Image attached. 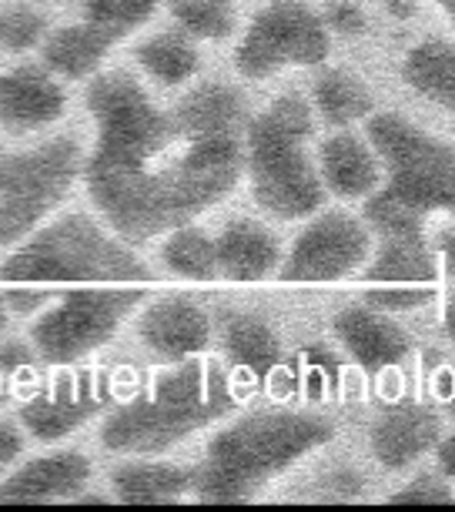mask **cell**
<instances>
[{
  "label": "cell",
  "instance_id": "obj_3",
  "mask_svg": "<svg viewBox=\"0 0 455 512\" xmlns=\"http://www.w3.org/2000/svg\"><path fill=\"white\" fill-rule=\"evenodd\" d=\"M335 425L308 412H258L208 442V456L195 472L198 499L238 502L282 476L308 452L325 446Z\"/></svg>",
  "mask_w": 455,
  "mask_h": 512
},
{
  "label": "cell",
  "instance_id": "obj_15",
  "mask_svg": "<svg viewBox=\"0 0 455 512\" xmlns=\"http://www.w3.org/2000/svg\"><path fill=\"white\" fill-rule=\"evenodd\" d=\"M335 335L365 372L392 369L412 349V338L402 332V325H395L392 318L369 305L342 308L335 315Z\"/></svg>",
  "mask_w": 455,
  "mask_h": 512
},
{
  "label": "cell",
  "instance_id": "obj_38",
  "mask_svg": "<svg viewBox=\"0 0 455 512\" xmlns=\"http://www.w3.org/2000/svg\"><path fill=\"white\" fill-rule=\"evenodd\" d=\"M385 7H389L395 17H412L415 14L412 0H385Z\"/></svg>",
  "mask_w": 455,
  "mask_h": 512
},
{
  "label": "cell",
  "instance_id": "obj_8",
  "mask_svg": "<svg viewBox=\"0 0 455 512\" xmlns=\"http://www.w3.org/2000/svg\"><path fill=\"white\" fill-rule=\"evenodd\" d=\"M81 171V148L54 138L34 151L0 158V245H17L57 208Z\"/></svg>",
  "mask_w": 455,
  "mask_h": 512
},
{
  "label": "cell",
  "instance_id": "obj_27",
  "mask_svg": "<svg viewBox=\"0 0 455 512\" xmlns=\"http://www.w3.org/2000/svg\"><path fill=\"white\" fill-rule=\"evenodd\" d=\"M164 265L181 278H195V282H208L218 275V248L215 238H208L198 228H174V235L164 245Z\"/></svg>",
  "mask_w": 455,
  "mask_h": 512
},
{
  "label": "cell",
  "instance_id": "obj_35",
  "mask_svg": "<svg viewBox=\"0 0 455 512\" xmlns=\"http://www.w3.org/2000/svg\"><path fill=\"white\" fill-rule=\"evenodd\" d=\"M24 365H31V352H27L24 342L0 345V372H14V369H24Z\"/></svg>",
  "mask_w": 455,
  "mask_h": 512
},
{
  "label": "cell",
  "instance_id": "obj_29",
  "mask_svg": "<svg viewBox=\"0 0 455 512\" xmlns=\"http://www.w3.org/2000/svg\"><path fill=\"white\" fill-rule=\"evenodd\" d=\"M87 24L108 27L114 34H128L154 14L158 0H74Z\"/></svg>",
  "mask_w": 455,
  "mask_h": 512
},
{
  "label": "cell",
  "instance_id": "obj_36",
  "mask_svg": "<svg viewBox=\"0 0 455 512\" xmlns=\"http://www.w3.org/2000/svg\"><path fill=\"white\" fill-rule=\"evenodd\" d=\"M435 255H439L445 275H455V231H442L435 241Z\"/></svg>",
  "mask_w": 455,
  "mask_h": 512
},
{
  "label": "cell",
  "instance_id": "obj_31",
  "mask_svg": "<svg viewBox=\"0 0 455 512\" xmlns=\"http://www.w3.org/2000/svg\"><path fill=\"white\" fill-rule=\"evenodd\" d=\"M47 21L31 7H11V11L0 14V47L11 54L31 51L44 41Z\"/></svg>",
  "mask_w": 455,
  "mask_h": 512
},
{
  "label": "cell",
  "instance_id": "obj_11",
  "mask_svg": "<svg viewBox=\"0 0 455 512\" xmlns=\"http://www.w3.org/2000/svg\"><path fill=\"white\" fill-rule=\"evenodd\" d=\"M369 255V228L342 211H328L295 238L282 265V278L285 282H335L369 262Z\"/></svg>",
  "mask_w": 455,
  "mask_h": 512
},
{
  "label": "cell",
  "instance_id": "obj_19",
  "mask_svg": "<svg viewBox=\"0 0 455 512\" xmlns=\"http://www.w3.org/2000/svg\"><path fill=\"white\" fill-rule=\"evenodd\" d=\"M318 175L335 195L365 198L379 185L382 164L369 144H362L355 134H332L318 151Z\"/></svg>",
  "mask_w": 455,
  "mask_h": 512
},
{
  "label": "cell",
  "instance_id": "obj_34",
  "mask_svg": "<svg viewBox=\"0 0 455 512\" xmlns=\"http://www.w3.org/2000/svg\"><path fill=\"white\" fill-rule=\"evenodd\" d=\"M21 449H24L21 429L11 425V422H0V472H4L17 456H21Z\"/></svg>",
  "mask_w": 455,
  "mask_h": 512
},
{
  "label": "cell",
  "instance_id": "obj_18",
  "mask_svg": "<svg viewBox=\"0 0 455 512\" xmlns=\"http://www.w3.org/2000/svg\"><path fill=\"white\" fill-rule=\"evenodd\" d=\"M218 272L228 275L231 282H261L275 272L282 248L278 238L265 225L248 218H238L221 231L218 241Z\"/></svg>",
  "mask_w": 455,
  "mask_h": 512
},
{
  "label": "cell",
  "instance_id": "obj_21",
  "mask_svg": "<svg viewBox=\"0 0 455 512\" xmlns=\"http://www.w3.org/2000/svg\"><path fill=\"white\" fill-rule=\"evenodd\" d=\"M178 124L198 138H211V134H238L241 121H245V101L235 88L221 81L198 84L188 91V98L178 101L174 108Z\"/></svg>",
  "mask_w": 455,
  "mask_h": 512
},
{
  "label": "cell",
  "instance_id": "obj_16",
  "mask_svg": "<svg viewBox=\"0 0 455 512\" xmlns=\"http://www.w3.org/2000/svg\"><path fill=\"white\" fill-rule=\"evenodd\" d=\"M87 479H91V459L81 452H54L24 462L11 476L0 482V499L4 502H51V499H74L81 496Z\"/></svg>",
  "mask_w": 455,
  "mask_h": 512
},
{
  "label": "cell",
  "instance_id": "obj_32",
  "mask_svg": "<svg viewBox=\"0 0 455 512\" xmlns=\"http://www.w3.org/2000/svg\"><path fill=\"white\" fill-rule=\"evenodd\" d=\"M445 499H452L449 486H442V482L432 476H419L412 486H405L392 496V502H445Z\"/></svg>",
  "mask_w": 455,
  "mask_h": 512
},
{
  "label": "cell",
  "instance_id": "obj_24",
  "mask_svg": "<svg viewBox=\"0 0 455 512\" xmlns=\"http://www.w3.org/2000/svg\"><path fill=\"white\" fill-rule=\"evenodd\" d=\"M221 338H225V352L238 369L268 375L278 365V338L255 315H228L221 322Z\"/></svg>",
  "mask_w": 455,
  "mask_h": 512
},
{
  "label": "cell",
  "instance_id": "obj_4",
  "mask_svg": "<svg viewBox=\"0 0 455 512\" xmlns=\"http://www.w3.org/2000/svg\"><path fill=\"white\" fill-rule=\"evenodd\" d=\"M235 409L225 375L211 365L188 362L185 369L161 375L148 395L121 405L108 422L101 425V442L111 452H138L154 456L191 432L218 422L221 415Z\"/></svg>",
  "mask_w": 455,
  "mask_h": 512
},
{
  "label": "cell",
  "instance_id": "obj_39",
  "mask_svg": "<svg viewBox=\"0 0 455 512\" xmlns=\"http://www.w3.org/2000/svg\"><path fill=\"white\" fill-rule=\"evenodd\" d=\"M445 335L455 342V295L449 298V305H445Z\"/></svg>",
  "mask_w": 455,
  "mask_h": 512
},
{
  "label": "cell",
  "instance_id": "obj_9",
  "mask_svg": "<svg viewBox=\"0 0 455 512\" xmlns=\"http://www.w3.org/2000/svg\"><path fill=\"white\" fill-rule=\"evenodd\" d=\"M328 57V27L302 0H275L251 21L235 51V67L251 81H265L288 64H322Z\"/></svg>",
  "mask_w": 455,
  "mask_h": 512
},
{
  "label": "cell",
  "instance_id": "obj_10",
  "mask_svg": "<svg viewBox=\"0 0 455 512\" xmlns=\"http://www.w3.org/2000/svg\"><path fill=\"white\" fill-rule=\"evenodd\" d=\"M435 282H439L435 251L422 231L382 238L379 255L365 268V285H369L365 305L375 312H409L429 302Z\"/></svg>",
  "mask_w": 455,
  "mask_h": 512
},
{
  "label": "cell",
  "instance_id": "obj_2",
  "mask_svg": "<svg viewBox=\"0 0 455 512\" xmlns=\"http://www.w3.org/2000/svg\"><path fill=\"white\" fill-rule=\"evenodd\" d=\"M151 272L128 245L91 218L67 215L41 228L0 265L4 302L17 315H37L51 298L81 285H148Z\"/></svg>",
  "mask_w": 455,
  "mask_h": 512
},
{
  "label": "cell",
  "instance_id": "obj_26",
  "mask_svg": "<svg viewBox=\"0 0 455 512\" xmlns=\"http://www.w3.org/2000/svg\"><path fill=\"white\" fill-rule=\"evenodd\" d=\"M138 64L161 84H185L198 71V51L181 34H158L144 41L138 51Z\"/></svg>",
  "mask_w": 455,
  "mask_h": 512
},
{
  "label": "cell",
  "instance_id": "obj_28",
  "mask_svg": "<svg viewBox=\"0 0 455 512\" xmlns=\"http://www.w3.org/2000/svg\"><path fill=\"white\" fill-rule=\"evenodd\" d=\"M168 11L188 34L205 41H221L238 24L235 0H168Z\"/></svg>",
  "mask_w": 455,
  "mask_h": 512
},
{
  "label": "cell",
  "instance_id": "obj_37",
  "mask_svg": "<svg viewBox=\"0 0 455 512\" xmlns=\"http://www.w3.org/2000/svg\"><path fill=\"white\" fill-rule=\"evenodd\" d=\"M439 472L445 479H455V436L452 439H445V442H439Z\"/></svg>",
  "mask_w": 455,
  "mask_h": 512
},
{
  "label": "cell",
  "instance_id": "obj_41",
  "mask_svg": "<svg viewBox=\"0 0 455 512\" xmlns=\"http://www.w3.org/2000/svg\"><path fill=\"white\" fill-rule=\"evenodd\" d=\"M439 4L445 7V14H449L452 21H455V0H439Z\"/></svg>",
  "mask_w": 455,
  "mask_h": 512
},
{
  "label": "cell",
  "instance_id": "obj_1",
  "mask_svg": "<svg viewBox=\"0 0 455 512\" xmlns=\"http://www.w3.org/2000/svg\"><path fill=\"white\" fill-rule=\"evenodd\" d=\"M87 108L98 121L87 191L121 238L148 241L188 225L238 185L245 164L238 134L185 131L131 74L94 77Z\"/></svg>",
  "mask_w": 455,
  "mask_h": 512
},
{
  "label": "cell",
  "instance_id": "obj_13",
  "mask_svg": "<svg viewBox=\"0 0 455 512\" xmlns=\"http://www.w3.org/2000/svg\"><path fill=\"white\" fill-rule=\"evenodd\" d=\"M64 91L44 67L21 64L0 74V128L27 134L47 128L64 114Z\"/></svg>",
  "mask_w": 455,
  "mask_h": 512
},
{
  "label": "cell",
  "instance_id": "obj_5",
  "mask_svg": "<svg viewBox=\"0 0 455 512\" xmlns=\"http://www.w3.org/2000/svg\"><path fill=\"white\" fill-rule=\"evenodd\" d=\"M312 134V111L302 98L285 94L261 111L245 131L248 178L258 208L275 218H308L322 208V175L305 154V138Z\"/></svg>",
  "mask_w": 455,
  "mask_h": 512
},
{
  "label": "cell",
  "instance_id": "obj_25",
  "mask_svg": "<svg viewBox=\"0 0 455 512\" xmlns=\"http://www.w3.org/2000/svg\"><path fill=\"white\" fill-rule=\"evenodd\" d=\"M315 108L328 124H352L365 118L375 108V101L372 91L355 74L328 71L315 81Z\"/></svg>",
  "mask_w": 455,
  "mask_h": 512
},
{
  "label": "cell",
  "instance_id": "obj_20",
  "mask_svg": "<svg viewBox=\"0 0 455 512\" xmlns=\"http://www.w3.org/2000/svg\"><path fill=\"white\" fill-rule=\"evenodd\" d=\"M118 41H121V34L84 21V24H71V27L54 31L44 41L41 57L54 74L71 77V81H81V77L98 74L104 57H108V51Z\"/></svg>",
  "mask_w": 455,
  "mask_h": 512
},
{
  "label": "cell",
  "instance_id": "obj_33",
  "mask_svg": "<svg viewBox=\"0 0 455 512\" xmlns=\"http://www.w3.org/2000/svg\"><path fill=\"white\" fill-rule=\"evenodd\" d=\"M325 24L335 27V31L358 34L365 27V14H362V7H358V4L335 0V4H328V11H325Z\"/></svg>",
  "mask_w": 455,
  "mask_h": 512
},
{
  "label": "cell",
  "instance_id": "obj_6",
  "mask_svg": "<svg viewBox=\"0 0 455 512\" xmlns=\"http://www.w3.org/2000/svg\"><path fill=\"white\" fill-rule=\"evenodd\" d=\"M144 298L141 285H81L44 305L31 325V345L44 362L71 365L111 342L128 312Z\"/></svg>",
  "mask_w": 455,
  "mask_h": 512
},
{
  "label": "cell",
  "instance_id": "obj_12",
  "mask_svg": "<svg viewBox=\"0 0 455 512\" xmlns=\"http://www.w3.org/2000/svg\"><path fill=\"white\" fill-rule=\"evenodd\" d=\"M104 405H108V385L64 375V379L54 382V389L34 395V399L24 405L21 422L37 442H54V439L71 436L74 429H81V425L91 419V415H98Z\"/></svg>",
  "mask_w": 455,
  "mask_h": 512
},
{
  "label": "cell",
  "instance_id": "obj_22",
  "mask_svg": "<svg viewBox=\"0 0 455 512\" xmlns=\"http://www.w3.org/2000/svg\"><path fill=\"white\" fill-rule=\"evenodd\" d=\"M111 486L121 502H168L191 492L195 472L164 466V462H131L114 472Z\"/></svg>",
  "mask_w": 455,
  "mask_h": 512
},
{
  "label": "cell",
  "instance_id": "obj_14",
  "mask_svg": "<svg viewBox=\"0 0 455 512\" xmlns=\"http://www.w3.org/2000/svg\"><path fill=\"white\" fill-rule=\"evenodd\" d=\"M138 335L161 359L188 362L211 345V318L188 298H164L141 315Z\"/></svg>",
  "mask_w": 455,
  "mask_h": 512
},
{
  "label": "cell",
  "instance_id": "obj_7",
  "mask_svg": "<svg viewBox=\"0 0 455 512\" xmlns=\"http://www.w3.org/2000/svg\"><path fill=\"white\" fill-rule=\"evenodd\" d=\"M369 141L389 168V188L395 198L415 211H452L455 215V151L429 138L399 114H375L369 121Z\"/></svg>",
  "mask_w": 455,
  "mask_h": 512
},
{
  "label": "cell",
  "instance_id": "obj_40",
  "mask_svg": "<svg viewBox=\"0 0 455 512\" xmlns=\"http://www.w3.org/2000/svg\"><path fill=\"white\" fill-rule=\"evenodd\" d=\"M7 332V302H4V292H0V338Z\"/></svg>",
  "mask_w": 455,
  "mask_h": 512
},
{
  "label": "cell",
  "instance_id": "obj_17",
  "mask_svg": "<svg viewBox=\"0 0 455 512\" xmlns=\"http://www.w3.org/2000/svg\"><path fill=\"white\" fill-rule=\"evenodd\" d=\"M439 432H442V422L435 412L419 409V405L395 409L389 415H382L372 429L375 459H379L385 469H405V466H412L415 459H422L429 449L439 446Z\"/></svg>",
  "mask_w": 455,
  "mask_h": 512
},
{
  "label": "cell",
  "instance_id": "obj_30",
  "mask_svg": "<svg viewBox=\"0 0 455 512\" xmlns=\"http://www.w3.org/2000/svg\"><path fill=\"white\" fill-rule=\"evenodd\" d=\"M422 211L409 208L405 201H399L392 191H379L375 198H369L365 205V221L375 228L379 238H392V235H412V231H422Z\"/></svg>",
  "mask_w": 455,
  "mask_h": 512
},
{
  "label": "cell",
  "instance_id": "obj_23",
  "mask_svg": "<svg viewBox=\"0 0 455 512\" xmlns=\"http://www.w3.org/2000/svg\"><path fill=\"white\" fill-rule=\"evenodd\" d=\"M402 74L422 98L455 111V47L452 44L439 41V37L422 41L405 57Z\"/></svg>",
  "mask_w": 455,
  "mask_h": 512
}]
</instances>
